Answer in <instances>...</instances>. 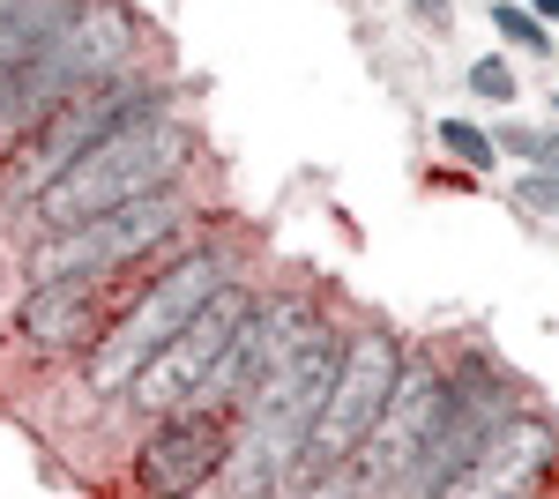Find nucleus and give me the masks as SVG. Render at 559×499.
I'll use <instances>...</instances> for the list:
<instances>
[{
	"mask_svg": "<svg viewBox=\"0 0 559 499\" xmlns=\"http://www.w3.org/2000/svg\"><path fill=\"white\" fill-rule=\"evenodd\" d=\"M97 306H105V276H68V284H31L23 298V313H15V335L45 351V358H60V351H75L97 335Z\"/></svg>",
	"mask_w": 559,
	"mask_h": 499,
	"instance_id": "obj_12",
	"label": "nucleus"
},
{
	"mask_svg": "<svg viewBox=\"0 0 559 499\" xmlns=\"http://www.w3.org/2000/svg\"><path fill=\"white\" fill-rule=\"evenodd\" d=\"M418 15H426L432 31H448V23H455V15H448V0H418Z\"/></svg>",
	"mask_w": 559,
	"mask_h": 499,
	"instance_id": "obj_21",
	"label": "nucleus"
},
{
	"mask_svg": "<svg viewBox=\"0 0 559 499\" xmlns=\"http://www.w3.org/2000/svg\"><path fill=\"white\" fill-rule=\"evenodd\" d=\"M500 417H508V388H500V373L463 366V373L448 380V403H440V417H432L418 462L395 477V485H403V499H440L455 477H463V462L485 448V432H492Z\"/></svg>",
	"mask_w": 559,
	"mask_h": 499,
	"instance_id": "obj_7",
	"label": "nucleus"
},
{
	"mask_svg": "<svg viewBox=\"0 0 559 499\" xmlns=\"http://www.w3.org/2000/svg\"><path fill=\"white\" fill-rule=\"evenodd\" d=\"M492 150H508V157H522V165H545V157H559V134H537V127H500V134H492Z\"/></svg>",
	"mask_w": 559,
	"mask_h": 499,
	"instance_id": "obj_16",
	"label": "nucleus"
},
{
	"mask_svg": "<svg viewBox=\"0 0 559 499\" xmlns=\"http://www.w3.org/2000/svg\"><path fill=\"white\" fill-rule=\"evenodd\" d=\"M440 403H448V373H432V366H411L403 358V373H395V388H388L381 417H373V432H366V448H358V477L381 492V485H395L411 462H418V448H426L432 417H440Z\"/></svg>",
	"mask_w": 559,
	"mask_h": 499,
	"instance_id": "obj_10",
	"label": "nucleus"
},
{
	"mask_svg": "<svg viewBox=\"0 0 559 499\" xmlns=\"http://www.w3.org/2000/svg\"><path fill=\"white\" fill-rule=\"evenodd\" d=\"M492 23H500V38L530 45V52H545V23L530 15V8H492Z\"/></svg>",
	"mask_w": 559,
	"mask_h": 499,
	"instance_id": "obj_17",
	"label": "nucleus"
},
{
	"mask_svg": "<svg viewBox=\"0 0 559 499\" xmlns=\"http://www.w3.org/2000/svg\"><path fill=\"white\" fill-rule=\"evenodd\" d=\"M336 358H344V343L313 335L299 358H284L276 373H261V388L247 395L239 448L224 455L231 499H276L299 477V448H306V432H313V417H321V395L336 380Z\"/></svg>",
	"mask_w": 559,
	"mask_h": 499,
	"instance_id": "obj_2",
	"label": "nucleus"
},
{
	"mask_svg": "<svg viewBox=\"0 0 559 499\" xmlns=\"http://www.w3.org/2000/svg\"><path fill=\"white\" fill-rule=\"evenodd\" d=\"M530 15H552L559 23V0H530Z\"/></svg>",
	"mask_w": 559,
	"mask_h": 499,
	"instance_id": "obj_22",
	"label": "nucleus"
},
{
	"mask_svg": "<svg viewBox=\"0 0 559 499\" xmlns=\"http://www.w3.org/2000/svg\"><path fill=\"white\" fill-rule=\"evenodd\" d=\"M142 112H165V97H150V90H134V97H120L112 83L83 90V97H68L52 120L31 134V150H23V187H31V202H38V187L52 179V171H68L75 157H83L90 142H105L120 120H142Z\"/></svg>",
	"mask_w": 559,
	"mask_h": 499,
	"instance_id": "obj_11",
	"label": "nucleus"
},
{
	"mask_svg": "<svg viewBox=\"0 0 559 499\" xmlns=\"http://www.w3.org/2000/svg\"><path fill=\"white\" fill-rule=\"evenodd\" d=\"M187 165V127L173 112H142V120H120L105 142H90L68 171H52L38 187V216L45 231H68V224H90V216H112V209L157 202L165 187Z\"/></svg>",
	"mask_w": 559,
	"mask_h": 499,
	"instance_id": "obj_1",
	"label": "nucleus"
},
{
	"mask_svg": "<svg viewBox=\"0 0 559 499\" xmlns=\"http://www.w3.org/2000/svg\"><path fill=\"white\" fill-rule=\"evenodd\" d=\"M552 462H559V432L552 425L530 417V411H508L440 499H537L545 485H552Z\"/></svg>",
	"mask_w": 559,
	"mask_h": 499,
	"instance_id": "obj_8",
	"label": "nucleus"
},
{
	"mask_svg": "<svg viewBox=\"0 0 559 499\" xmlns=\"http://www.w3.org/2000/svg\"><path fill=\"white\" fill-rule=\"evenodd\" d=\"M471 90H477V97H492V105H508V97H515L508 60H477V68H471Z\"/></svg>",
	"mask_w": 559,
	"mask_h": 499,
	"instance_id": "obj_18",
	"label": "nucleus"
},
{
	"mask_svg": "<svg viewBox=\"0 0 559 499\" xmlns=\"http://www.w3.org/2000/svg\"><path fill=\"white\" fill-rule=\"evenodd\" d=\"M8 8H15V0H0V15H8Z\"/></svg>",
	"mask_w": 559,
	"mask_h": 499,
	"instance_id": "obj_23",
	"label": "nucleus"
},
{
	"mask_svg": "<svg viewBox=\"0 0 559 499\" xmlns=\"http://www.w3.org/2000/svg\"><path fill=\"white\" fill-rule=\"evenodd\" d=\"M231 455L224 411H173L134 455V492L142 499H194Z\"/></svg>",
	"mask_w": 559,
	"mask_h": 499,
	"instance_id": "obj_9",
	"label": "nucleus"
},
{
	"mask_svg": "<svg viewBox=\"0 0 559 499\" xmlns=\"http://www.w3.org/2000/svg\"><path fill=\"white\" fill-rule=\"evenodd\" d=\"M440 142H448V157H463V165H477V171L500 157V150H492V134L471 127V120H440Z\"/></svg>",
	"mask_w": 559,
	"mask_h": 499,
	"instance_id": "obj_15",
	"label": "nucleus"
},
{
	"mask_svg": "<svg viewBox=\"0 0 559 499\" xmlns=\"http://www.w3.org/2000/svg\"><path fill=\"white\" fill-rule=\"evenodd\" d=\"M165 239H179V202H173V194L134 202V209H112V216H90V224H68V231H45V247L31 253V284L120 276L128 261L157 253Z\"/></svg>",
	"mask_w": 559,
	"mask_h": 499,
	"instance_id": "obj_5",
	"label": "nucleus"
},
{
	"mask_svg": "<svg viewBox=\"0 0 559 499\" xmlns=\"http://www.w3.org/2000/svg\"><path fill=\"white\" fill-rule=\"evenodd\" d=\"M224 284H231V253L224 247H202V253H187V261H173V269L120 313V329L90 351V388H97V395H128V380L142 373V366L202 313V298H216Z\"/></svg>",
	"mask_w": 559,
	"mask_h": 499,
	"instance_id": "obj_3",
	"label": "nucleus"
},
{
	"mask_svg": "<svg viewBox=\"0 0 559 499\" xmlns=\"http://www.w3.org/2000/svg\"><path fill=\"white\" fill-rule=\"evenodd\" d=\"M31 134H38V127H31V120H15V112L0 105V171H8L15 157H23V150H31Z\"/></svg>",
	"mask_w": 559,
	"mask_h": 499,
	"instance_id": "obj_20",
	"label": "nucleus"
},
{
	"mask_svg": "<svg viewBox=\"0 0 559 499\" xmlns=\"http://www.w3.org/2000/svg\"><path fill=\"white\" fill-rule=\"evenodd\" d=\"M395 373H403V343L388 329L350 335L344 358H336V380H329V395H321V417H313V432H306V448H299V477L336 470V462H350L366 448V432H373ZM299 477H292V485H299Z\"/></svg>",
	"mask_w": 559,
	"mask_h": 499,
	"instance_id": "obj_4",
	"label": "nucleus"
},
{
	"mask_svg": "<svg viewBox=\"0 0 559 499\" xmlns=\"http://www.w3.org/2000/svg\"><path fill=\"white\" fill-rule=\"evenodd\" d=\"M515 194H522V209H537V216H559V171H530Z\"/></svg>",
	"mask_w": 559,
	"mask_h": 499,
	"instance_id": "obj_19",
	"label": "nucleus"
},
{
	"mask_svg": "<svg viewBox=\"0 0 559 499\" xmlns=\"http://www.w3.org/2000/svg\"><path fill=\"white\" fill-rule=\"evenodd\" d=\"M373 485L358 477V462H336V470H313V477H299V492L292 499H366Z\"/></svg>",
	"mask_w": 559,
	"mask_h": 499,
	"instance_id": "obj_14",
	"label": "nucleus"
},
{
	"mask_svg": "<svg viewBox=\"0 0 559 499\" xmlns=\"http://www.w3.org/2000/svg\"><path fill=\"white\" fill-rule=\"evenodd\" d=\"M83 8H90V0H15V8L0 15V90L15 83L52 38H68Z\"/></svg>",
	"mask_w": 559,
	"mask_h": 499,
	"instance_id": "obj_13",
	"label": "nucleus"
},
{
	"mask_svg": "<svg viewBox=\"0 0 559 499\" xmlns=\"http://www.w3.org/2000/svg\"><path fill=\"white\" fill-rule=\"evenodd\" d=\"M247 313H254V298L239 292V284H224L216 298H202V313L187 321V329L142 366V373L128 380V403L150 417H173L187 395H202V380H210V366L224 358V343L247 329Z\"/></svg>",
	"mask_w": 559,
	"mask_h": 499,
	"instance_id": "obj_6",
	"label": "nucleus"
}]
</instances>
